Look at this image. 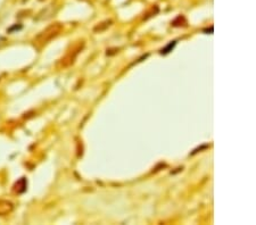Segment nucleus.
I'll return each instance as SVG.
<instances>
[{
  "instance_id": "3",
  "label": "nucleus",
  "mask_w": 256,
  "mask_h": 225,
  "mask_svg": "<svg viewBox=\"0 0 256 225\" xmlns=\"http://www.w3.org/2000/svg\"><path fill=\"white\" fill-rule=\"evenodd\" d=\"M26 186H28L26 179V178H22V179L18 180V181L15 183L14 191L18 192V194H23V192L26 190Z\"/></svg>"
},
{
  "instance_id": "1",
  "label": "nucleus",
  "mask_w": 256,
  "mask_h": 225,
  "mask_svg": "<svg viewBox=\"0 0 256 225\" xmlns=\"http://www.w3.org/2000/svg\"><path fill=\"white\" fill-rule=\"evenodd\" d=\"M62 26L60 24H54V25L47 27L46 30L41 32V33L36 36V39L34 40L36 44H44L47 43L48 41H50L52 38L60 33Z\"/></svg>"
},
{
  "instance_id": "2",
  "label": "nucleus",
  "mask_w": 256,
  "mask_h": 225,
  "mask_svg": "<svg viewBox=\"0 0 256 225\" xmlns=\"http://www.w3.org/2000/svg\"><path fill=\"white\" fill-rule=\"evenodd\" d=\"M14 210V205L8 200H0V216L10 214Z\"/></svg>"
},
{
  "instance_id": "4",
  "label": "nucleus",
  "mask_w": 256,
  "mask_h": 225,
  "mask_svg": "<svg viewBox=\"0 0 256 225\" xmlns=\"http://www.w3.org/2000/svg\"><path fill=\"white\" fill-rule=\"evenodd\" d=\"M176 44V41H171V42L168 43L166 47L163 48L162 50H160V54H162V55H166V54H168V52L172 51V49L174 48Z\"/></svg>"
}]
</instances>
